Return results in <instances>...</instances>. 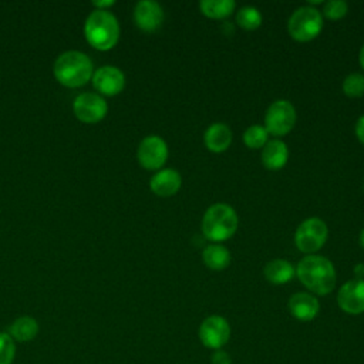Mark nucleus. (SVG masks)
Returning a JSON list of instances; mask_svg holds the SVG:
<instances>
[{"label": "nucleus", "instance_id": "nucleus-32", "mask_svg": "<svg viewBox=\"0 0 364 364\" xmlns=\"http://www.w3.org/2000/svg\"><path fill=\"white\" fill-rule=\"evenodd\" d=\"M360 243H361V246L364 247V228H363V230H361V233H360Z\"/></svg>", "mask_w": 364, "mask_h": 364}, {"label": "nucleus", "instance_id": "nucleus-27", "mask_svg": "<svg viewBox=\"0 0 364 364\" xmlns=\"http://www.w3.org/2000/svg\"><path fill=\"white\" fill-rule=\"evenodd\" d=\"M210 364H232V358L222 348L220 350H215V353L210 357Z\"/></svg>", "mask_w": 364, "mask_h": 364}, {"label": "nucleus", "instance_id": "nucleus-18", "mask_svg": "<svg viewBox=\"0 0 364 364\" xmlns=\"http://www.w3.org/2000/svg\"><path fill=\"white\" fill-rule=\"evenodd\" d=\"M264 277L273 284H284L296 274L294 267L286 259H273L263 269Z\"/></svg>", "mask_w": 364, "mask_h": 364}, {"label": "nucleus", "instance_id": "nucleus-17", "mask_svg": "<svg viewBox=\"0 0 364 364\" xmlns=\"http://www.w3.org/2000/svg\"><path fill=\"white\" fill-rule=\"evenodd\" d=\"M289 158L287 145L280 139L267 141L262 151V162L270 171H277L283 168Z\"/></svg>", "mask_w": 364, "mask_h": 364}, {"label": "nucleus", "instance_id": "nucleus-25", "mask_svg": "<svg viewBox=\"0 0 364 364\" xmlns=\"http://www.w3.org/2000/svg\"><path fill=\"white\" fill-rule=\"evenodd\" d=\"M16 355V344L9 333H0V364H11Z\"/></svg>", "mask_w": 364, "mask_h": 364}, {"label": "nucleus", "instance_id": "nucleus-11", "mask_svg": "<svg viewBox=\"0 0 364 364\" xmlns=\"http://www.w3.org/2000/svg\"><path fill=\"white\" fill-rule=\"evenodd\" d=\"M74 114L82 122H98L107 114V102L102 97L92 92L81 94L74 101Z\"/></svg>", "mask_w": 364, "mask_h": 364}, {"label": "nucleus", "instance_id": "nucleus-10", "mask_svg": "<svg viewBox=\"0 0 364 364\" xmlns=\"http://www.w3.org/2000/svg\"><path fill=\"white\" fill-rule=\"evenodd\" d=\"M337 303L348 314L364 313V280L351 279L346 282L337 293Z\"/></svg>", "mask_w": 364, "mask_h": 364}, {"label": "nucleus", "instance_id": "nucleus-2", "mask_svg": "<svg viewBox=\"0 0 364 364\" xmlns=\"http://www.w3.org/2000/svg\"><path fill=\"white\" fill-rule=\"evenodd\" d=\"M84 33L94 48L109 50L119 38V24L114 14L98 9L87 17Z\"/></svg>", "mask_w": 364, "mask_h": 364}, {"label": "nucleus", "instance_id": "nucleus-22", "mask_svg": "<svg viewBox=\"0 0 364 364\" xmlns=\"http://www.w3.org/2000/svg\"><path fill=\"white\" fill-rule=\"evenodd\" d=\"M262 20H263L262 13L259 11V9H256L253 6H245L236 14L237 24L245 30L257 28L262 24Z\"/></svg>", "mask_w": 364, "mask_h": 364}, {"label": "nucleus", "instance_id": "nucleus-3", "mask_svg": "<svg viewBox=\"0 0 364 364\" xmlns=\"http://www.w3.org/2000/svg\"><path fill=\"white\" fill-rule=\"evenodd\" d=\"M91 60L80 51L63 53L54 63V75L65 87L84 85L91 78Z\"/></svg>", "mask_w": 364, "mask_h": 364}, {"label": "nucleus", "instance_id": "nucleus-5", "mask_svg": "<svg viewBox=\"0 0 364 364\" xmlns=\"http://www.w3.org/2000/svg\"><path fill=\"white\" fill-rule=\"evenodd\" d=\"M323 28V16L313 6H301L296 9L289 21V34L297 41H309L320 34Z\"/></svg>", "mask_w": 364, "mask_h": 364}, {"label": "nucleus", "instance_id": "nucleus-20", "mask_svg": "<svg viewBox=\"0 0 364 364\" xmlns=\"http://www.w3.org/2000/svg\"><path fill=\"white\" fill-rule=\"evenodd\" d=\"M202 257H203L205 264L212 270H222V269L228 267L230 263V259H232L228 247L218 245V243L206 246L203 249Z\"/></svg>", "mask_w": 364, "mask_h": 364}, {"label": "nucleus", "instance_id": "nucleus-9", "mask_svg": "<svg viewBox=\"0 0 364 364\" xmlns=\"http://www.w3.org/2000/svg\"><path fill=\"white\" fill-rule=\"evenodd\" d=\"M168 158V145L158 135L145 136L138 146V161L145 169H159Z\"/></svg>", "mask_w": 364, "mask_h": 364}, {"label": "nucleus", "instance_id": "nucleus-4", "mask_svg": "<svg viewBox=\"0 0 364 364\" xmlns=\"http://www.w3.org/2000/svg\"><path fill=\"white\" fill-rule=\"evenodd\" d=\"M237 229V215L228 203L209 206L202 218V232L206 239L213 242L228 240Z\"/></svg>", "mask_w": 364, "mask_h": 364}, {"label": "nucleus", "instance_id": "nucleus-13", "mask_svg": "<svg viewBox=\"0 0 364 364\" xmlns=\"http://www.w3.org/2000/svg\"><path fill=\"white\" fill-rule=\"evenodd\" d=\"M134 18L141 30L155 31L162 24L164 11L159 3L154 0H141L135 6Z\"/></svg>", "mask_w": 364, "mask_h": 364}, {"label": "nucleus", "instance_id": "nucleus-15", "mask_svg": "<svg viewBox=\"0 0 364 364\" xmlns=\"http://www.w3.org/2000/svg\"><path fill=\"white\" fill-rule=\"evenodd\" d=\"M181 183H182V178L179 172L175 169L166 168V169L158 171L151 178L149 186L152 192L159 196H171L179 191Z\"/></svg>", "mask_w": 364, "mask_h": 364}, {"label": "nucleus", "instance_id": "nucleus-28", "mask_svg": "<svg viewBox=\"0 0 364 364\" xmlns=\"http://www.w3.org/2000/svg\"><path fill=\"white\" fill-rule=\"evenodd\" d=\"M355 135L364 145V115H361L355 122Z\"/></svg>", "mask_w": 364, "mask_h": 364}, {"label": "nucleus", "instance_id": "nucleus-23", "mask_svg": "<svg viewBox=\"0 0 364 364\" xmlns=\"http://www.w3.org/2000/svg\"><path fill=\"white\" fill-rule=\"evenodd\" d=\"M267 131L264 127L262 125H250L246 128V131L243 132V142L252 148V149H256V148H262L266 145L267 142Z\"/></svg>", "mask_w": 364, "mask_h": 364}, {"label": "nucleus", "instance_id": "nucleus-19", "mask_svg": "<svg viewBox=\"0 0 364 364\" xmlns=\"http://www.w3.org/2000/svg\"><path fill=\"white\" fill-rule=\"evenodd\" d=\"M38 333V323L30 316H21L13 321L9 328V334L13 340L26 343L31 341Z\"/></svg>", "mask_w": 364, "mask_h": 364}, {"label": "nucleus", "instance_id": "nucleus-14", "mask_svg": "<svg viewBox=\"0 0 364 364\" xmlns=\"http://www.w3.org/2000/svg\"><path fill=\"white\" fill-rule=\"evenodd\" d=\"M287 307L290 314L300 320V321H310L313 320L318 311H320V303L318 300L306 291H299L294 293L289 301H287Z\"/></svg>", "mask_w": 364, "mask_h": 364}, {"label": "nucleus", "instance_id": "nucleus-7", "mask_svg": "<svg viewBox=\"0 0 364 364\" xmlns=\"http://www.w3.org/2000/svg\"><path fill=\"white\" fill-rule=\"evenodd\" d=\"M296 122V109L287 100H276L270 104L264 115V128L276 136L287 134Z\"/></svg>", "mask_w": 364, "mask_h": 364}, {"label": "nucleus", "instance_id": "nucleus-31", "mask_svg": "<svg viewBox=\"0 0 364 364\" xmlns=\"http://www.w3.org/2000/svg\"><path fill=\"white\" fill-rule=\"evenodd\" d=\"M360 64H361V67L364 68V44H363V47H361V50H360Z\"/></svg>", "mask_w": 364, "mask_h": 364}, {"label": "nucleus", "instance_id": "nucleus-21", "mask_svg": "<svg viewBox=\"0 0 364 364\" xmlns=\"http://www.w3.org/2000/svg\"><path fill=\"white\" fill-rule=\"evenodd\" d=\"M233 0H202L199 7L202 13L210 18H223L235 10Z\"/></svg>", "mask_w": 364, "mask_h": 364}, {"label": "nucleus", "instance_id": "nucleus-24", "mask_svg": "<svg viewBox=\"0 0 364 364\" xmlns=\"http://www.w3.org/2000/svg\"><path fill=\"white\" fill-rule=\"evenodd\" d=\"M343 91L348 97H361L364 94V75L360 73L348 74L343 81Z\"/></svg>", "mask_w": 364, "mask_h": 364}, {"label": "nucleus", "instance_id": "nucleus-8", "mask_svg": "<svg viewBox=\"0 0 364 364\" xmlns=\"http://www.w3.org/2000/svg\"><path fill=\"white\" fill-rule=\"evenodd\" d=\"M198 334L205 347L220 350L230 338V326L225 317L213 314L202 321Z\"/></svg>", "mask_w": 364, "mask_h": 364}, {"label": "nucleus", "instance_id": "nucleus-16", "mask_svg": "<svg viewBox=\"0 0 364 364\" xmlns=\"http://www.w3.org/2000/svg\"><path fill=\"white\" fill-rule=\"evenodd\" d=\"M203 141L209 151L223 152L232 142V131L226 124L215 122L206 128Z\"/></svg>", "mask_w": 364, "mask_h": 364}, {"label": "nucleus", "instance_id": "nucleus-30", "mask_svg": "<svg viewBox=\"0 0 364 364\" xmlns=\"http://www.w3.org/2000/svg\"><path fill=\"white\" fill-rule=\"evenodd\" d=\"M354 272H355V274L358 276L357 279H361V276L364 274V264H358V266H355V267H354Z\"/></svg>", "mask_w": 364, "mask_h": 364}, {"label": "nucleus", "instance_id": "nucleus-6", "mask_svg": "<svg viewBox=\"0 0 364 364\" xmlns=\"http://www.w3.org/2000/svg\"><path fill=\"white\" fill-rule=\"evenodd\" d=\"M327 225L320 218H309L303 220L294 233V242L300 252L313 255L327 240Z\"/></svg>", "mask_w": 364, "mask_h": 364}, {"label": "nucleus", "instance_id": "nucleus-1", "mask_svg": "<svg viewBox=\"0 0 364 364\" xmlns=\"http://www.w3.org/2000/svg\"><path fill=\"white\" fill-rule=\"evenodd\" d=\"M299 280L314 294H328L336 286V269L333 263L318 255L304 256L296 269Z\"/></svg>", "mask_w": 364, "mask_h": 364}, {"label": "nucleus", "instance_id": "nucleus-12", "mask_svg": "<svg viewBox=\"0 0 364 364\" xmlns=\"http://www.w3.org/2000/svg\"><path fill=\"white\" fill-rule=\"evenodd\" d=\"M92 84L100 92L105 95H115L122 91L125 85V77L119 68L104 65L94 73Z\"/></svg>", "mask_w": 364, "mask_h": 364}, {"label": "nucleus", "instance_id": "nucleus-29", "mask_svg": "<svg viewBox=\"0 0 364 364\" xmlns=\"http://www.w3.org/2000/svg\"><path fill=\"white\" fill-rule=\"evenodd\" d=\"M114 3H115L114 0H108V1H92L94 6L100 7V10H104V7H109V6H112Z\"/></svg>", "mask_w": 364, "mask_h": 364}, {"label": "nucleus", "instance_id": "nucleus-26", "mask_svg": "<svg viewBox=\"0 0 364 364\" xmlns=\"http://www.w3.org/2000/svg\"><path fill=\"white\" fill-rule=\"evenodd\" d=\"M347 10H348V6L344 0H328L327 3H324V7H323L324 16L331 20L341 18L343 16H346Z\"/></svg>", "mask_w": 364, "mask_h": 364}]
</instances>
